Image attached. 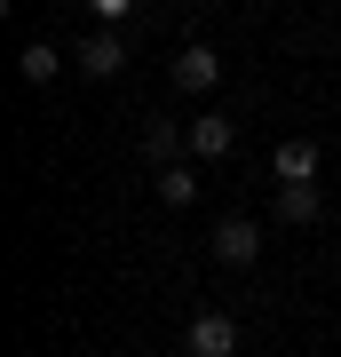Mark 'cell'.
<instances>
[{
	"label": "cell",
	"instance_id": "6da1fadb",
	"mask_svg": "<svg viewBox=\"0 0 341 357\" xmlns=\"http://www.w3.org/2000/svg\"><path fill=\"white\" fill-rule=\"evenodd\" d=\"M72 64L88 72V79H119V72H127V48H119V24H96V32H88V40H79V48H72Z\"/></svg>",
	"mask_w": 341,
	"mask_h": 357
},
{
	"label": "cell",
	"instance_id": "7a4b0ae2",
	"mask_svg": "<svg viewBox=\"0 0 341 357\" xmlns=\"http://www.w3.org/2000/svg\"><path fill=\"white\" fill-rule=\"evenodd\" d=\"M206 246H215L222 262H238V270H246L254 255H262V222H254V215H222V222H215V238H206Z\"/></svg>",
	"mask_w": 341,
	"mask_h": 357
},
{
	"label": "cell",
	"instance_id": "3957f363",
	"mask_svg": "<svg viewBox=\"0 0 341 357\" xmlns=\"http://www.w3.org/2000/svg\"><path fill=\"white\" fill-rule=\"evenodd\" d=\"M215 79H222V56L206 48V40H190V48L175 56V88H183V96H206Z\"/></svg>",
	"mask_w": 341,
	"mask_h": 357
},
{
	"label": "cell",
	"instance_id": "277c9868",
	"mask_svg": "<svg viewBox=\"0 0 341 357\" xmlns=\"http://www.w3.org/2000/svg\"><path fill=\"white\" fill-rule=\"evenodd\" d=\"M190 357H238V318H222V310L190 318Z\"/></svg>",
	"mask_w": 341,
	"mask_h": 357
},
{
	"label": "cell",
	"instance_id": "5b68a950",
	"mask_svg": "<svg viewBox=\"0 0 341 357\" xmlns=\"http://www.w3.org/2000/svg\"><path fill=\"white\" fill-rule=\"evenodd\" d=\"M270 167H278V183H317V143L310 135H286L278 151H270Z\"/></svg>",
	"mask_w": 341,
	"mask_h": 357
},
{
	"label": "cell",
	"instance_id": "8992f818",
	"mask_svg": "<svg viewBox=\"0 0 341 357\" xmlns=\"http://www.w3.org/2000/svg\"><path fill=\"white\" fill-rule=\"evenodd\" d=\"M230 143H238V128H230L222 112H199V119H190V151H199V159H222Z\"/></svg>",
	"mask_w": 341,
	"mask_h": 357
},
{
	"label": "cell",
	"instance_id": "52a82bcc",
	"mask_svg": "<svg viewBox=\"0 0 341 357\" xmlns=\"http://www.w3.org/2000/svg\"><path fill=\"white\" fill-rule=\"evenodd\" d=\"M317 206H326V199H317V183H278V222L302 230V222H317Z\"/></svg>",
	"mask_w": 341,
	"mask_h": 357
},
{
	"label": "cell",
	"instance_id": "ba28073f",
	"mask_svg": "<svg viewBox=\"0 0 341 357\" xmlns=\"http://www.w3.org/2000/svg\"><path fill=\"white\" fill-rule=\"evenodd\" d=\"M190 143V128H175V119H151L143 128V159H159V167H175V151Z\"/></svg>",
	"mask_w": 341,
	"mask_h": 357
},
{
	"label": "cell",
	"instance_id": "9c48e42d",
	"mask_svg": "<svg viewBox=\"0 0 341 357\" xmlns=\"http://www.w3.org/2000/svg\"><path fill=\"white\" fill-rule=\"evenodd\" d=\"M16 72H24V79H32V88H48V79L63 72V56L48 48V40H32V48H24V56H16Z\"/></svg>",
	"mask_w": 341,
	"mask_h": 357
},
{
	"label": "cell",
	"instance_id": "30bf717a",
	"mask_svg": "<svg viewBox=\"0 0 341 357\" xmlns=\"http://www.w3.org/2000/svg\"><path fill=\"white\" fill-rule=\"evenodd\" d=\"M159 199H167V206H190V199H199V175H190L183 159H175V167H159Z\"/></svg>",
	"mask_w": 341,
	"mask_h": 357
},
{
	"label": "cell",
	"instance_id": "8fae6325",
	"mask_svg": "<svg viewBox=\"0 0 341 357\" xmlns=\"http://www.w3.org/2000/svg\"><path fill=\"white\" fill-rule=\"evenodd\" d=\"M88 8L103 16V24H119V16H127V8H135V0H88Z\"/></svg>",
	"mask_w": 341,
	"mask_h": 357
}]
</instances>
